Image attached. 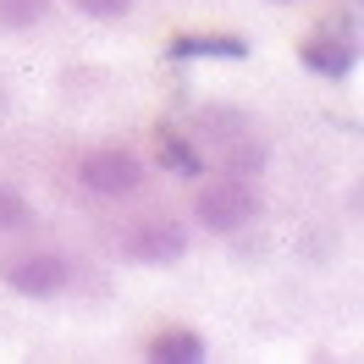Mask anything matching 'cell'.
<instances>
[{
  "instance_id": "cell-3",
  "label": "cell",
  "mask_w": 364,
  "mask_h": 364,
  "mask_svg": "<svg viewBox=\"0 0 364 364\" xmlns=\"http://www.w3.org/2000/svg\"><path fill=\"white\" fill-rule=\"evenodd\" d=\"M0 276L17 298H61L72 287V259L55 249H23L0 259Z\"/></svg>"
},
{
  "instance_id": "cell-4",
  "label": "cell",
  "mask_w": 364,
  "mask_h": 364,
  "mask_svg": "<svg viewBox=\"0 0 364 364\" xmlns=\"http://www.w3.org/2000/svg\"><path fill=\"white\" fill-rule=\"evenodd\" d=\"M116 249L133 265H177V259H188V227L166 221V215H149V221H133L122 232Z\"/></svg>"
},
{
  "instance_id": "cell-5",
  "label": "cell",
  "mask_w": 364,
  "mask_h": 364,
  "mask_svg": "<svg viewBox=\"0 0 364 364\" xmlns=\"http://www.w3.org/2000/svg\"><path fill=\"white\" fill-rule=\"evenodd\" d=\"M298 61L309 72H320V77H331V83H342V77H353V39H331V33H309L304 45H298Z\"/></svg>"
},
{
  "instance_id": "cell-1",
  "label": "cell",
  "mask_w": 364,
  "mask_h": 364,
  "mask_svg": "<svg viewBox=\"0 0 364 364\" xmlns=\"http://www.w3.org/2000/svg\"><path fill=\"white\" fill-rule=\"evenodd\" d=\"M259 215V193H254L243 177H221V182H205L199 193H193V221L215 237H232V232H243Z\"/></svg>"
},
{
  "instance_id": "cell-12",
  "label": "cell",
  "mask_w": 364,
  "mask_h": 364,
  "mask_svg": "<svg viewBox=\"0 0 364 364\" xmlns=\"http://www.w3.org/2000/svg\"><path fill=\"white\" fill-rule=\"evenodd\" d=\"M77 11L94 17V23H122V17L133 11V0H77Z\"/></svg>"
},
{
  "instance_id": "cell-6",
  "label": "cell",
  "mask_w": 364,
  "mask_h": 364,
  "mask_svg": "<svg viewBox=\"0 0 364 364\" xmlns=\"http://www.w3.org/2000/svg\"><path fill=\"white\" fill-rule=\"evenodd\" d=\"M144 359H155V364H205L210 348L193 326H160V331H149V342H144Z\"/></svg>"
},
{
  "instance_id": "cell-8",
  "label": "cell",
  "mask_w": 364,
  "mask_h": 364,
  "mask_svg": "<svg viewBox=\"0 0 364 364\" xmlns=\"http://www.w3.org/2000/svg\"><path fill=\"white\" fill-rule=\"evenodd\" d=\"M155 160L171 171V177H205V155H199V144L182 138V133H171V127H160V133H155Z\"/></svg>"
},
{
  "instance_id": "cell-11",
  "label": "cell",
  "mask_w": 364,
  "mask_h": 364,
  "mask_svg": "<svg viewBox=\"0 0 364 364\" xmlns=\"http://www.w3.org/2000/svg\"><path fill=\"white\" fill-rule=\"evenodd\" d=\"M28 227H33V205L11 182H0V232H28Z\"/></svg>"
},
{
  "instance_id": "cell-10",
  "label": "cell",
  "mask_w": 364,
  "mask_h": 364,
  "mask_svg": "<svg viewBox=\"0 0 364 364\" xmlns=\"http://www.w3.org/2000/svg\"><path fill=\"white\" fill-rule=\"evenodd\" d=\"M50 17V0H0V28L6 33H28Z\"/></svg>"
},
{
  "instance_id": "cell-2",
  "label": "cell",
  "mask_w": 364,
  "mask_h": 364,
  "mask_svg": "<svg viewBox=\"0 0 364 364\" xmlns=\"http://www.w3.org/2000/svg\"><path fill=\"white\" fill-rule=\"evenodd\" d=\"M144 177H149L144 160L133 149H116V144H100V149H89V155L77 160V182L89 193H100V199H138Z\"/></svg>"
},
{
  "instance_id": "cell-7",
  "label": "cell",
  "mask_w": 364,
  "mask_h": 364,
  "mask_svg": "<svg viewBox=\"0 0 364 364\" xmlns=\"http://www.w3.org/2000/svg\"><path fill=\"white\" fill-rule=\"evenodd\" d=\"M166 55H177V61H193V55H221V61H243L249 55V39L243 33H177Z\"/></svg>"
},
{
  "instance_id": "cell-9",
  "label": "cell",
  "mask_w": 364,
  "mask_h": 364,
  "mask_svg": "<svg viewBox=\"0 0 364 364\" xmlns=\"http://www.w3.org/2000/svg\"><path fill=\"white\" fill-rule=\"evenodd\" d=\"M259 171H265V144H259V138H249V133H232V138H227V177L254 182Z\"/></svg>"
}]
</instances>
